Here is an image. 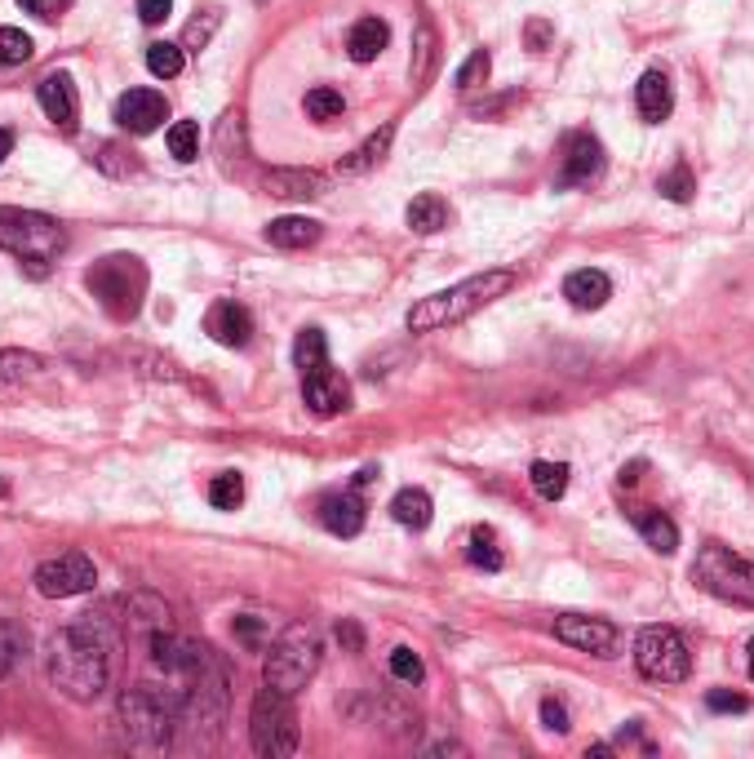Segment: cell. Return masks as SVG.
Returning <instances> with one entry per match:
<instances>
[{
	"instance_id": "6da1fadb",
	"label": "cell",
	"mask_w": 754,
	"mask_h": 759,
	"mask_svg": "<svg viewBox=\"0 0 754 759\" xmlns=\"http://www.w3.org/2000/svg\"><path fill=\"white\" fill-rule=\"evenodd\" d=\"M116 649H120V636L107 617L98 613H85V622H72L62 627L49 649H45V671L53 679V688L62 698L72 702H98L107 688H111V675H116Z\"/></svg>"
},
{
	"instance_id": "7a4b0ae2",
	"label": "cell",
	"mask_w": 754,
	"mask_h": 759,
	"mask_svg": "<svg viewBox=\"0 0 754 759\" xmlns=\"http://www.w3.org/2000/svg\"><path fill=\"white\" fill-rule=\"evenodd\" d=\"M182 715V688H160V684H133L120 693L116 724L133 750H165L178 733Z\"/></svg>"
},
{
	"instance_id": "3957f363",
	"label": "cell",
	"mask_w": 754,
	"mask_h": 759,
	"mask_svg": "<svg viewBox=\"0 0 754 759\" xmlns=\"http://www.w3.org/2000/svg\"><path fill=\"white\" fill-rule=\"evenodd\" d=\"M515 289V271H479L470 281L453 285V289H440L431 298H422L414 311H408V333H435V329H448V324H462L466 316L484 311L489 303L506 298Z\"/></svg>"
},
{
	"instance_id": "277c9868",
	"label": "cell",
	"mask_w": 754,
	"mask_h": 759,
	"mask_svg": "<svg viewBox=\"0 0 754 759\" xmlns=\"http://www.w3.org/2000/svg\"><path fill=\"white\" fill-rule=\"evenodd\" d=\"M227 698H231V671H227V662L210 649V653H204V662L187 675L178 733H187L191 742H204V746H210V742L218 737V728H223Z\"/></svg>"
},
{
	"instance_id": "5b68a950",
	"label": "cell",
	"mask_w": 754,
	"mask_h": 759,
	"mask_svg": "<svg viewBox=\"0 0 754 759\" xmlns=\"http://www.w3.org/2000/svg\"><path fill=\"white\" fill-rule=\"evenodd\" d=\"M85 285L111 320H129V316H139V307L147 298V266L133 253H107L103 262H94L85 271Z\"/></svg>"
},
{
	"instance_id": "8992f818",
	"label": "cell",
	"mask_w": 754,
	"mask_h": 759,
	"mask_svg": "<svg viewBox=\"0 0 754 759\" xmlns=\"http://www.w3.org/2000/svg\"><path fill=\"white\" fill-rule=\"evenodd\" d=\"M324 657L320 631L315 627H289L276 644H266V662H262V684L280 688V693H302V688L315 679Z\"/></svg>"
},
{
	"instance_id": "52a82bcc",
	"label": "cell",
	"mask_w": 754,
	"mask_h": 759,
	"mask_svg": "<svg viewBox=\"0 0 754 759\" xmlns=\"http://www.w3.org/2000/svg\"><path fill=\"white\" fill-rule=\"evenodd\" d=\"M0 249L19 253L23 262H32L36 271H45L40 262L58 258L67 249V232L58 218L36 214V210H14V204H0Z\"/></svg>"
},
{
	"instance_id": "ba28073f",
	"label": "cell",
	"mask_w": 754,
	"mask_h": 759,
	"mask_svg": "<svg viewBox=\"0 0 754 759\" xmlns=\"http://www.w3.org/2000/svg\"><path fill=\"white\" fill-rule=\"evenodd\" d=\"M693 582L737 608H754V565L741 560L737 550H728L723 542H706L693 560Z\"/></svg>"
},
{
	"instance_id": "9c48e42d",
	"label": "cell",
	"mask_w": 754,
	"mask_h": 759,
	"mask_svg": "<svg viewBox=\"0 0 754 759\" xmlns=\"http://www.w3.org/2000/svg\"><path fill=\"white\" fill-rule=\"evenodd\" d=\"M249 737H253V750L262 759H285L298 750V711H294V698L280 693V688L262 684L258 698H253V715H249Z\"/></svg>"
},
{
	"instance_id": "30bf717a",
	"label": "cell",
	"mask_w": 754,
	"mask_h": 759,
	"mask_svg": "<svg viewBox=\"0 0 754 759\" xmlns=\"http://www.w3.org/2000/svg\"><path fill=\"white\" fill-rule=\"evenodd\" d=\"M635 671L653 684H679L693 671V653L674 627H644L635 640Z\"/></svg>"
},
{
	"instance_id": "8fae6325",
	"label": "cell",
	"mask_w": 754,
	"mask_h": 759,
	"mask_svg": "<svg viewBox=\"0 0 754 759\" xmlns=\"http://www.w3.org/2000/svg\"><path fill=\"white\" fill-rule=\"evenodd\" d=\"M98 582V569L89 556H81V550H67V556L58 560H45L36 569V591L49 595V600H67V595H85L94 591Z\"/></svg>"
},
{
	"instance_id": "7c38bea8",
	"label": "cell",
	"mask_w": 754,
	"mask_h": 759,
	"mask_svg": "<svg viewBox=\"0 0 754 759\" xmlns=\"http://www.w3.org/2000/svg\"><path fill=\"white\" fill-rule=\"evenodd\" d=\"M555 636L582 653H595V657H617L622 653V631L603 617H582V613H564L555 617Z\"/></svg>"
},
{
	"instance_id": "4fadbf2b",
	"label": "cell",
	"mask_w": 754,
	"mask_h": 759,
	"mask_svg": "<svg viewBox=\"0 0 754 759\" xmlns=\"http://www.w3.org/2000/svg\"><path fill=\"white\" fill-rule=\"evenodd\" d=\"M147 649H152L156 671H165V675H173V679H187V675L204 662V653H210V644H195V640H187V636H178V631H160V627L147 636Z\"/></svg>"
},
{
	"instance_id": "5bb4252c",
	"label": "cell",
	"mask_w": 754,
	"mask_h": 759,
	"mask_svg": "<svg viewBox=\"0 0 754 759\" xmlns=\"http://www.w3.org/2000/svg\"><path fill=\"white\" fill-rule=\"evenodd\" d=\"M603 174V143L595 133H569L564 138V165H560V187H586Z\"/></svg>"
},
{
	"instance_id": "9a60e30c",
	"label": "cell",
	"mask_w": 754,
	"mask_h": 759,
	"mask_svg": "<svg viewBox=\"0 0 754 759\" xmlns=\"http://www.w3.org/2000/svg\"><path fill=\"white\" fill-rule=\"evenodd\" d=\"M302 395H307V404L320 413V418H337V413L351 408V387L342 382V373H333L328 365L302 373Z\"/></svg>"
},
{
	"instance_id": "2e32d148",
	"label": "cell",
	"mask_w": 754,
	"mask_h": 759,
	"mask_svg": "<svg viewBox=\"0 0 754 759\" xmlns=\"http://www.w3.org/2000/svg\"><path fill=\"white\" fill-rule=\"evenodd\" d=\"M165 116H169V107H165V98L156 90H129L116 103V120L129 133H152V129H160Z\"/></svg>"
},
{
	"instance_id": "e0dca14e",
	"label": "cell",
	"mask_w": 754,
	"mask_h": 759,
	"mask_svg": "<svg viewBox=\"0 0 754 759\" xmlns=\"http://www.w3.org/2000/svg\"><path fill=\"white\" fill-rule=\"evenodd\" d=\"M204 333H210L214 342H223V347H249L253 316H249V307L223 298V303L210 307V316H204Z\"/></svg>"
},
{
	"instance_id": "ac0fdd59",
	"label": "cell",
	"mask_w": 754,
	"mask_h": 759,
	"mask_svg": "<svg viewBox=\"0 0 754 759\" xmlns=\"http://www.w3.org/2000/svg\"><path fill=\"white\" fill-rule=\"evenodd\" d=\"M36 98H40L45 116H49L58 129H76L81 98H76V85H72V76H67V72L45 76V81H40V90H36Z\"/></svg>"
},
{
	"instance_id": "d6986e66",
	"label": "cell",
	"mask_w": 754,
	"mask_h": 759,
	"mask_svg": "<svg viewBox=\"0 0 754 759\" xmlns=\"http://www.w3.org/2000/svg\"><path fill=\"white\" fill-rule=\"evenodd\" d=\"M320 524L337 537H356L364 529V502L356 494H324L320 498Z\"/></svg>"
},
{
	"instance_id": "ffe728a7",
	"label": "cell",
	"mask_w": 754,
	"mask_h": 759,
	"mask_svg": "<svg viewBox=\"0 0 754 759\" xmlns=\"http://www.w3.org/2000/svg\"><path fill=\"white\" fill-rule=\"evenodd\" d=\"M266 191L280 200H315L328 191V178L315 169H271L266 174Z\"/></svg>"
},
{
	"instance_id": "44dd1931",
	"label": "cell",
	"mask_w": 754,
	"mask_h": 759,
	"mask_svg": "<svg viewBox=\"0 0 754 759\" xmlns=\"http://www.w3.org/2000/svg\"><path fill=\"white\" fill-rule=\"evenodd\" d=\"M564 298L577 311H599L612 298V281H608L603 271H595V266H582V271H573L569 281H564Z\"/></svg>"
},
{
	"instance_id": "7402d4cb",
	"label": "cell",
	"mask_w": 754,
	"mask_h": 759,
	"mask_svg": "<svg viewBox=\"0 0 754 759\" xmlns=\"http://www.w3.org/2000/svg\"><path fill=\"white\" fill-rule=\"evenodd\" d=\"M635 107L648 124H661L670 111H674V90H670V76L666 72H644L639 85H635Z\"/></svg>"
},
{
	"instance_id": "603a6c76",
	"label": "cell",
	"mask_w": 754,
	"mask_h": 759,
	"mask_svg": "<svg viewBox=\"0 0 754 759\" xmlns=\"http://www.w3.org/2000/svg\"><path fill=\"white\" fill-rule=\"evenodd\" d=\"M266 240L276 245V249H307V245L320 240V223H315V218L289 214V218H276V223L266 227Z\"/></svg>"
},
{
	"instance_id": "cb8c5ba5",
	"label": "cell",
	"mask_w": 754,
	"mask_h": 759,
	"mask_svg": "<svg viewBox=\"0 0 754 759\" xmlns=\"http://www.w3.org/2000/svg\"><path fill=\"white\" fill-rule=\"evenodd\" d=\"M635 524H639L644 542L657 550V556H674V550H679V529H674V520H670V515L639 507V511H635Z\"/></svg>"
},
{
	"instance_id": "d4e9b609",
	"label": "cell",
	"mask_w": 754,
	"mask_h": 759,
	"mask_svg": "<svg viewBox=\"0 0 754 759\" xmlns=\"http://www.w3.org/2000/svg\"><path fill=\"white\" fill-rule=\"evenodd\" d=\"M386 40H391V27H386L382 19H360V23L351 27V36H347V54H351L356 62H373V58L386 49Z\"/></svg>"
},
{
	"instance_id": "484cf974",
	"label": "cell",
	"mask_w": 754,
	"mask_h": 759,
	"mask_svg": "<svg viewBox=\"0 0 754 759\" xmlns=\"http://www.w3.org/2000/svg\"><path fill=\"white\" fill-rule=\"evenodd\" d=\"M404 223L414 227L418 236H435L440 227H448V204H444L435 191H427V195H418V200L404 210Z\"/></svg>"
},
{
	"instance_id": "4316f807",
	"label": "cell",
	"mask_w": 754,
	"mask_h": 759,
	"mask_svg": "<svg viewBox=\"0 0 754 759\" xmlns=\"http://www.w3.org/2000/svg\"><path fill=\"white\" fill-rule=\"evenodd\" d=\"M391 515H395L404 529H427L431 515H435L431 494H422V489H399L395 502H391Z\"/></svg>"
},
{
	"instance_id": "83f0119b",
	"label": "cell",
	"mask_w": 754,
	"mask_h": 759,
	"mask_svg": "<svg viewBox=\"0 0 754 759\" xmlns=\"http://www.w3.org/2000/svg\"><path fill=\"white\" fill-rule=\"evenodd\" d=\"M391 138H395V124H382L364 147H356L347 161H342V174H364V169H373V165H382L386 161V152H391Z\"/></svg>"
},
{
	"instance_id": "f1b7e54d",
	"label": "cell",
	"mask_w": 754,
	"mask_h": 759,
	"mask_svg": "<svg viewBox=\"0 0 754 759\" xmlns=\"http://www.w3.org/2000/svg\"><path fill=\"white\" fill-rule=\"evenodd\" d=\"M45 369V356L23 352V347H0V382H27Z\"/></svg>"
},
{
	"instance_id": "f546056e",
	"label": "cell",
	"mask_w": 754,
	"mask_h": 759,
	"mask_svg": "<svg viewBox=\"0 0 754 759\" xmlns=\"http://www.w3.org/2000/svg\"><path fill=\"white\" fill-rule=\"evenodd\" d=\"M532 489L546 498V502H560L569 494V466L564 462H532Z\"/></svg>"
},
{
	"instance_id": "4dcf8cb0",
	"label": "cell",
	"mask_w": 754,
	"mask_h": 759,
	"mask_svg": "<svg viewBox=\"0 0 754 759\" xmlns=\"http://www.w3.org/2000/svg\"><path fill=\"white\" fill-rule=\"evenodd\" d=\"M294 365H298L302 373L328 365V342H324L320 329H302V333H298V342H294Z\"/></svg>"
},
{
	"instance_id": "1f68e13d",
	"label": "cell",
	"mask_w": 754,
	"mask_h": 759,
	"mask_svg": "<svg viewBox=\"0 0 754 759\" xmlns=\"http://www.w3.org/2000/svg\"><path fill=\"white\" fill-rule=\"evenodd\" d=\"M466 556H470L475 569H489V573H498V569L506 565V556H502V546H498L493 529H475V533H470V546H466Z\"/></svg>"
},
{
	"instance_id": "d6a6232c",
	"label": "cell",
	"mask_w": 754,
	"mask_h": 759,
	"mask_svg": "<svg viewBox=\"0 0 754 759\" xmlns=\"http://www.w3.org/2000/svg\"><path fill=\"white\" fill-rule=\"evenodd\" d=\"M182 62H187L182 45H169V40H156V45H147V72H152V76H160V81H173V76L182 72Z\"/></svg>"
},
{
	"instance_id": "836d02e7",
	"label": "cell",
	"mask_w": 754,
	"mask_h": 759,
	"mask_svg": "<svg viewBox=\"0 0 754 759\" xmlns=\"http://www.w3.org/2000/svg\"><path fill=\"white\" fill-rule=\"evenodd\" d=\"M489 72H493V58L484 54V49H475L462 67H457V76H453V85L462 90V94H470V90H479V85H489Z\"/></svg>"
},
{
	"instance_id": "e575fe53",
	"label": "cell",
	"mask_w": 754,
	"mask_h": 759,
	"mask_svg": "<svg viewBox=\"0 0 754 759\" xmlns=\"http://www.w3.org/2000/svg\"><path fill=\"white\" fill-rule=\"evenodd\" d=\"M342 111H347V98H342L337 90H328V85H315V90L307 94V116H311V120L328 124V120H337Z\"/></svg>"
},
{
	"instance_id": "d590c367",
	"label": "cell",
	"mask_w": 754,
	"mask_h": 759,
	"mask_svg": "<svg viewBox=\"0 0 754 759\" xmlns=\"http://www.w3.org/2000/svg\"><path fill=\"white\" fill-rule=\"evenodd\" d=\"M218 23H223V10H204L200 19H191L187 32H182V54H200L204 45H210V36L218 32Z\"/></svg>"
},
{
	"instance_id": "8d00e7d4",
	"label": "cell",
	"mask_w": 754,
	"mask_h": 759,
	"mask_svg": "<svg viewBox=\"0 0 754 759\" xmlns=\"http://www.w3.org/2000/svg\"><path fill=\"white\" fill-rule=\"evenodd\" d=\"M169 156L182 161V165L200 156V124H195V120H178V124L169 129Z\"/></svg>"
},
{
	"instance_id": "74e56055",
	"label": "cell",
	"mask_w": 754,
	"mask_h": 759,
	"mask_svg": "<svg viewBox=\"0 0 754 759\" xmlns=\"http://www.w3.org/2000/svg\"><path fill=\"white\" fill-rule=\"evenodd\" d=\"M210 502H214L218 511H236V507L244 502V479H240L236 471L214 475V485H210Z\"/></svg>"
},
{
	"instance_id": "f35d334b",
	"label": "cell",
	"mask_w": 754,
	"mask_h": 759,
	"mask_svg": "<svg viewBox=\"0 0 754 759\" xmlns=\"http://www.w3.org/2000/svg\"><path fill=\"white\" fill-rule=\"evenodd\" d=\"M378 724H382L386 733H395V737H404V733H418V711H408V707H399V702L382 698V702H378Z\"/></svg>"
},
{
	"instance_id": "ab89813d",
	"label": "cell",
	"mask_w": 754,
	"mask_h": 759,
	"mask_svg": "<svg viewBox=\"0 0 754 759\" xmlns=\"http://www.w3.org/2000/svg\"><path fill=\"white\" fill-rule=\"evenodd\" d=\"M391 675H395L399 684H422V679H427V662H422V653H414L408 644L391 649Z\"/></svg>"
},
{
	"instance_id": "60d3db41",
	"label": "cell",
	"mask_w": 754,
	"mask_h": 759,
	"mask_svg": "<svg viewBox=\"0 0 754 759\" xmlns=\"http://www.w3.org/2000/svg\"><path fill=\"white\" fill-rule=\"evenodd\" d=\"M32 58V36L19 27H0V67H19Z\"/></svg>"
},
{
	"instance_id": "b9f144b4",
	"label": "cell",
	"mask_w": 754,
	"mask_h": 759,
	"mask_svg": "<svg viewBox=\"0 0 754 759\" xmlns=\"http://www.w3.org/2000/svg\"><path fill=\"white\" fill-rule=\"evenodd\" d=\"M657 191H661L666 200H679V204H683V200H693L697 178H693V169H689V165H674V169H670V174L657 182Z\"/></svg>"
},
{
	"instance_id": "7bdbcfd3",
	"label": "cell",
	"mask_w": 754,
	"mask_h": 759,
	"mask_svg": "<svg viewBox=\"0 0 754 759\" xmlns=\"http://www.w3.org/2000/svg\"><path fill=\"white\" fill-rule=\"evenodd\" d=\"M94 165H98V169H107V174H116V178H124V174H139V161H133L124 147H116V143H98Z\"/></svg>"
},
{
	"instance_id": "ee69618b",
	"label": "cell",
	"mask_w": 754,
	"mask_h": 759,
	"mask_svg": "<svg viewBox=\"0 0 754 759\" xmlns=\"http://www.w3.org/2000/svg\"><path fill=\"white\" fill-rule=\"evenodd\" d=\"M19 649H23L19 631L5 622V617H0V679H5V675H10V666L19 662Z\"/></svg>"
},
{
	"instance_id": "f6af8a7d",
	"label": "cell",
	"mask_w": 754,
	"mask_h": 759,
	"mask_svg": "<svg viewBox=\"0 0 754 759\" xmlns=\"http://www.w3.org/2000/svg\"><path fill=\"white\" fill-rule=\"evenodd\" d=\"M541 724L551 728V733H569L573 720H569V707L560 698H541Z\"/></svg>"
},
{
	"instance_id": "bcb514c9",
	"label": "cell",
	"mask_w": 754,
	"mask_h": 759,
	"mask_svg": "<svg viewBox=\"0 0 754 759\" xmlns=\"http://www.w3.org/2000/svg\"><path fill=\"white\" fill-rule=\"evenodd\" d=\"M19 5H23L27 14H36V19L53 23V19H62L67 10H72V0H19Z\"/></svg>"
},
{
	"instance_id": "7dc6e473",
	"label": "cell",
	"mask_w": 754,
	"mask_h": 759,
	"mask_svg": "<svg viewBox=\"0 0 754 759\" xmlns=\"http://www.w3.org/2000/svg\"><path fill=\"white\" fill-rule=\"evenodd\" d=\"M431 45H435V36H431V27H422V32H418V72H414V81H418V85H422V81H427V72H431V58H435V49H431Z\"/></svg>"
},
{
	"instance_id": "c3c4849f",
	"label": "cell",
	"mask_w": 754,
	"mask_h": 759,
	"mask_svg": "<svg viewBox=\"0 0 754 759\" xmlns=\"http://www.w3.org/2000/svg\"><path fill=\"white\" fill-rule=\"evenodd\" d=\"M236 636H240V644H249V649H262V640H266V631H262L258 617H236Z\"/></svg>"
},
{
	"instance_id": "681fc988",
	"label": "cell",
	"mask_w": 754,
	"mask_h": 759,
	"mask_svg": "<svg viewBox=\"0 0 754 759\" xmlns=\"http://www.w3.org/2000/svg\"><path fill=\"white\" fill-rule=\"evenodd\" d=\"M706 707H710V711H732V715H737V711H745L750 702H745L741 693H723V688H715V693H706Z\"/></svg>"
},
{
	"instance_id": "f907efd6",
	"label": "cell",
	"mask_w": 754,
	"mask_h": 759,
	"mask_svg": "<svg viewBox=\"0 0 754 759\" xmlns=\"http://www.w3.org/2000/svg\"><path fill=\"white\" fill-rule=\"evenodd\" d=\"M169 10H173V0H139V19H143V23H152V27H156V23H165V19H169Z\"/></svg>"
},
{
	"instance_id": "816d5d0a",
	"label": "cell",
	"mask_w": 754,
	"mask_h": 759,
	"mask_svg": "<svg viewBox=\"0 0 754 759\" xmlns=\"http://www.w3.org/2000/svg\"><path fill=\"white\" fill-rule=\"evenodd\" d=\"M337 644L347 649V653H360L364 649V631L356 622H337Z\"/></svg>"
},
{
	"instance_id": "f5cc1de1",
	"label": "cell",
	"mask_w": 754,
	"mask_h": 759,
	"mask_svg": "<svg viewBox=\"0 0 754 759\" xmlns=\"http://www.w3.org/2000/svg\"><path fill=\"white\" fill-rule=\"evenodd\" d=\"M546 40H551V23L532 19V23H528V49H546Z\"/></svg>"
},
{
	"instance_id": "db71d44e",
	"label": "cell",
	"mask_w": 754,
	"mask_h": 759,
	"mask_svg": "<svg viewBox=\"0 0 754 759\" xmlns=\"http://www.w3.org/2000/svg\"><path fill=\"white\" fill-rule=\"evenodd\" d=\"M431 755H466V746L462 742H435Z\"/></svg>"
},
{
	"instance_id": "11a10c76",
	"label": "cell",
	"mask_w": 754,
	"mask_h": 759,
	"mask_svg": "<svg viewBox=\"0 0 754 759\" xmlns=\"http://www.w3.org/2000/svg\"><path fill=\"white\" fill-rule=\"evenodd\" d=\"M10 152H14V133H10V129H0V161H5Z\"/></svg>"
},
{
	"instance_id": "9f6ffc18",
	"label": "cell",
	"mask_w": 754,
	"mask_h": 759,
	"mask_svg": "<svg viewBox=\"0 0 754 759\" xmlns=\"http://www.w3.org/2000/svg\"><path fill=\"white\" fill-rule=\"evenodd\" d=\"M639 471H644V462H635V466H622V485H635V479H639Z\"/></svg>"
},
{
	"instance_id": "6f0895ef",
	"label": "cell",
	"mask_w": 754,
	"mask_h": 759,
	"mask_svg": "<svg viewBox=\"0 0 754 759\" xmlns=\"http://www.w3.org/2000/svg\"><path fill=\"white\" fill-rule=\"evenodd\" d=\"M750 679H754V640H750Z\"/></svg>"
},
{
	"instance_id": "680465c9",
	"label": "cell",
	"mask_w": 754,
	"mask_h": 759,
	"mask_svg": "<svg viewBox=\"0 0 754 759\" xmlns=\"http://www.w3.org/2000/svg\"><path fill=\"white\" fill-rule=\"evenodd\" d=\"M0 494H5V479H0Z\"/></svg>"
}]
</instances>
